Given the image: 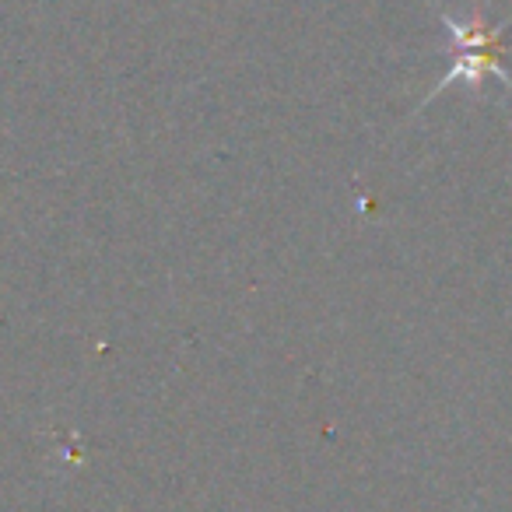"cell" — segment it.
Segmentation results:
<instances>
[{
  "instance_id": "obj_1",
  "label": "cell",
  "mask_w": 512,
  "mask_h": 512,
  "mask_svg": "<svg viewBox=\"0 0 512 512\" xmlns=\"http://www.w3.org/2000/svg\"><path fill=\"white\" fill-rule=\"evenodd\" d=\"M439 22L449 32V50H453V67L446 71V78L428 92L425 102H432L435 95H442L449 85H463L470 92H481V85L488 78H495L505 92L512 95V74L505 71L502 53H505V29L509 22L491 25L481 11L470 15H453V11H439Z\"/></svg>"
}]
</instances>
